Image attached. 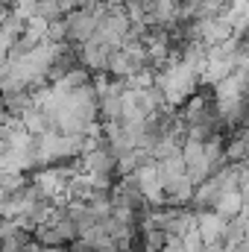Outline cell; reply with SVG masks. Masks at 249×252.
Wrapping results in <instances>:
<instances>
[{
  "mask_svg": "<svg viewBox=\"0 0 249 252\" xmlns=\"http://www.w3.org/2000/svg\"><path fill=\"white\" fill-rule=\"evenodd\" d=\"M214 214L223 217V220L241 217V214H244V190H229V193H223V196L214 202Z\"/></svg>",
  "mask_w": 249,
  "mask_h": 252,
  "instance_id": "2",
  "label": "cell"
},
{
  "mask_svg": "<svg viewBox=\"0 0 249 252\" xmlns=\"http://www.w3.org/2000/svg\"><path fill=\"white\" fill-rule=\"evenodd\" d=\"M62 21H64V41L73 44V47L91 41L94 32H97V18H94L91 12H85V9H73V12H67Z\"/></svg>",
  "mask_w": 249,
  "mask_h": 252,
  "instance_id": "1",
  "label": "cell"
}]
</instances>
